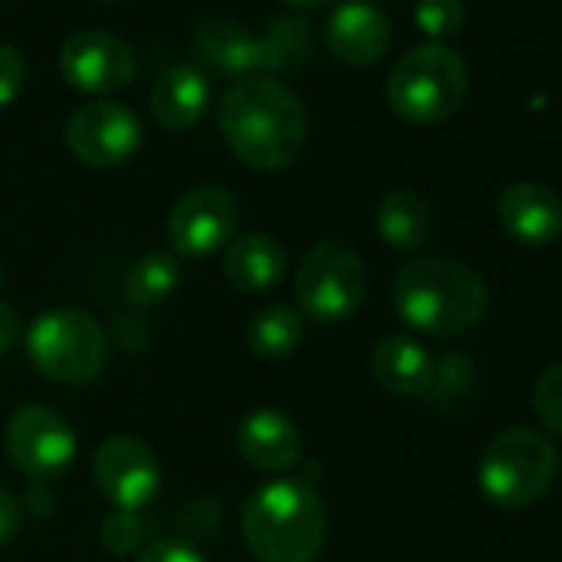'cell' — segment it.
Listing matches in <instances>:
<instances>
[{"mask_svg":"<svg viewBox=\"0 0 562 562\" xmlns=\"http://www.w3.org/2000/svg\"><path fill=\"white\" fill-rule=\"evenodd\" d=\"M397 315L434 338H453L480 325L490 295L483 278L453 258H414L394 278Z\"/></svg>","mask_w":562,"mask_h":562,"instance_id":"3957f363","label":"cell"},{"mask_svg":"<svg viewBox=\"0 0 562 562\" xmlns=\"http://www.w3.org/2000/svg\"><path fill=\"white\" fill-rule=\"evenodd\" d=\"M136 562H205V555H202L199 549H192L189 542L159 539V542H153Z\"/></svg>","mask_w":562,"mask_h":562,"instance_id":"83f0119b","label":"cell"},{"mask_svg":"<svg viewBox=\"0 0 562 562\" xmlns=\"http://www.w3.org/2000/svg\"><path fill=\"white\" fill-rule=\"evenodd\" d=\"M368 292L361 255L345 241H318L295 271V299L305 318L322 325L348 322Z\"/></svg>","mask_w":562,"mask_h":562,"instance_id":"ba28073f","label":"cell"},{"mask_svg":"<svg viewBox=\"0 0 562 562\" xmlns=\"http://www.w3.org/2000/svg\"><path fill=\"white\" fill-rule=\"evenodd\" d=\"M391 24L387 18L368 4V0H351L341 4L325 27V44L331 57H338L348 67H371L391 50Z\"/></svg>","mask_w":562,"mask_h":562,"instance_id":"9a60e30c","label":"cell"},{"mask_svg":"<svg viewBox=\"0 0 562 562\" xmlns=\"http://www.w3.org/2000/svg\"><path fill=\"white\" fill-rule=\"evenodd\" d=\"M143 539V522L136 519V513H113L106 522H103V546L116 555H126L133 552V546Z\"/></svg>","mask_w":562,"mask_h":562,"instance_id":"4316f807","label":"cell"},{"mask_svg":"<svg viewBox=\"0 0 562 562\" xmlns=\"http://www.w3.org/2000/svg\"><path fill=\"white\" fill-rule=\"evenodd\" d=\"M470 384H473V361L463 355H447L434 361V381L424 397H430L434 404H453L470 391Z\"/></svg>","mask_w":562,"mask_h":562,"instance_id":"cb8c5ba5","label":"cell"},{"mask_svg":"<svg viewBox=\"0 0 562 562\" xmlns=\"http://www.w3.org/2000/svg\"><path fill=\"white\" fill-rule=\"evenodd\" d=\"M289 4H295V8H305V11H312V8H325V4H331V0H289Z\"/></svg>","mask_w":562,"mask_h":562,"instance_id":"4dcf8cb0","label":"cell"},{"mask_svg":"<svg viewBox=\"0 0 562 562\" xmlns=\"http://www.w3.org/2000/svg\"><path fill=\"white\" fill-rule=\"evenodd\" d=\"M212 103V83L202 70L195 67H186V64H176L169 70H162L153 83V97H149V106H153V116L159 126L166 130H189L195 126L205 110Z\"/></svg>","mask_w":562,"mask_h":562,"instance_id":"e0dca14e","label":"cell"},{"mask_svg":"<svg viewBox=\"0 0 562 562\" xmlns=\"http://www.w3.org/2000/svg\"><path fill=\"white\" fill-rule=\"evenodd\" d=\"M532 407L542 427H549L552 434H562V361L539 374L536 391H532Z\"/></svg>","mask_w":562,"mask_h":562,"instance_id":"d4e9b609","label":"cell"},{"mask_svg":"<svg viewBox=\"0 0 562 562\" xmlns=\"http://www.w3.org/2000/svg\"><path fill=\"white\" fill-rule=\"evenodd\" d=\"M238 228V202L222 186L189 189L169 212V245L182 258H209L232 241Z\"/></svg>","mask_w":562,"mask_h":562,"instance_id":"8fae6325","label":"cell"},{"mask_svg":"<svg viewBox=\"0 0 562 562\" xmlns=\"http://www.w3.org/2000/svg\"><path fill=\"white\" fill-rule=\"evenodd\" d=\"M21 522H24L21 503L14 499V493H11V490L0 486V546L11 542V539L21 532Z\"/></svg>","mask_w":562,"mask_h":562,"instance_id":"f1b7e54d","label":"cell"},{"mask_svg":"<svg viewBox=\"0 0 562 562\" xmlns=\"http://www.w3.org/2000/svg\"><path fill=\"white\" fill-rule=\"evenodd\" d=\"M312 34L299 18H281L268 31L255 34L228 18H215L195 27L192 54L205 70L222 77H271L285 70L299 54H305Z\"/></svg>","mask_w":562,"mask_h":562,"instance_id":"277c9868","label":"cell"},{"mask_svg":"<svg viewBox=\"0 0 562 562\" xmlns=\"http://www.w3.org/2000/svg\"><path fill=\"white\" fill-rule=\"evenodd\" d=\"M241 536L258 562H315L325 549L328 513L308 480L278 476L241 506Z\"/></svg>","mask_w":562,"mask_h":562,"instance_id":"7a4b0ae2","label":"cell"},{"mask_svg":"<svg viewBox=\"0 0 562 562\" xmlns=\"http://www.w3.org/2000/svg\"><path fill=\"white\" fill-rule=\"evenodd\" d=\"M414 21L430 44H447L450 37L463 31L467 8H463V0H417Z\"/></svg>","mask_w":562,"mask_h":562,"instance_id":"603a6c76","label":"cell"},{"mask_svg":"<svg viewBox=\"0 0 562 562\" xmlns=\"http://www.w3.org/2000/svg\"><path fill=\"white\" fill-rule=\"evenodd\" d=\"M238 453L268 473H281L302 457V430L281 411H255L238 424Z\"/></svg>","mask_w":562,"mask_h":562,"instance_id":"2e32d148","label":"cell"},{"mask_svg":"<svg viewBox=\"0 0 562 562\" xmlns=\"http://www.w3.org/2000/svg\"><path fill=\"white\" fill-rule=\"evenodd\" d=\"M305 341V315L289 308V305H268L261 308L248 328H245V345L255 358L278 361L289 358L302 348Z\"/></svg>","mask_w":562,"mask_h":562,"instance_id":"44dd1931","label":"cell"},{"mask_svg":"<svg viewBox=\"0 0 562 562\" xmlns=\"http://www.w3.org/2000/svg\"><path fill=\"white\" fill-rule=\"evenodd\" d=\"M179 289V261L169 251H146L126 274V299L139 308L162 305Z\"/></svg>","mask_w":562,"mask_h":562,"instance_id":"7402d4cb","label":"cell"},{"mask_svg":"<svg viewBox=\"0 0 562 562\" xmlns=\"http://www.w3.org/2000/svg\"><path fill=\"white\" fill-rule=\"evenodd\" d=\"M18 335H21V322H18V312H14L11 305H4V302H0V355H8V351L14 348Z\"/></svg>","mask_w":562,"mask_h":562,"instance_id":"f546056e","label":"cell"},{"mask_svg":"<svg viewBox=\"0 0 562 562\" xmlns=\"http://www.w3.org/2000/svg\"><path fill=\"white\" fill-rule=\"evenodd\" d=\"M378 232L391 248L414 251L430 241L434 232V209L414 189H394L378 205Z\"/></svg>","mask_w":562,"mask_h":562,"instance_id":"ffe728a7","label":"cell"},{"mask_svg":"<svg viewBox=\"0 0 562 562\" xmlns=\"http://www.w3.org/2000/svg\"><path fill=\"white\" fill-rule=\"evenodd\" d=\"M559 467H562V453H559Z\"/></svg>","mask_w":562,"mask_h":562,"instance_id":"1f68e13d","label":"cell"},{"mask_svg":"<svg viewBox=\"0 0 562 562\" xmlns=\"http://www.w3.org/2000/svg\"><path fill=\"white\" fill-rule=\"evenodd\" d=\"M27 87V60L21 50L0 44V106H11Z\"/></svg>","mask_w":562,"mask_h":562,"instance_id":"484cf974","label":"cell"},{"mask_svg":"<svg viewBox=\"0 0 562 562\" xmlns=\"http://www.w3.org/2000/svg\"><path fill=\"white\" fill-rule=\"evenodd\" d=\"M4 447L11 463L31 480L60 476L77 457V434L64 414L44 404H24L4 427Z\"/></svg>","mask_w":562,"mask_h":562,"instance_id":"9c48e42d","label":"cell"},{"mask_svg":"<svg viewBox=\"0 0 562 562\" xmlns=\"http://www.w3.org/2000/svg\"><path fill=\"white\" fill-rule=\"evenodd\" d=\"M139 143H143L139 116L113 100L83 103L67 123L70 153L93 169H113L130 162L139 153Z\"/></svg>","mask_w":562,"mask_h":562,"instance_id":"30bf717a","label":"cell"},{"mask_svg":"<svg viewBox=\"0 0 562 562\" xmlns=\"http://www.w3.org/2000/svg\"><path fill=\"white\" fill-rule=\"evenodd\" d=\"M559 450L532 427L499 430L480 457V490L503 509L532 506L555 480Z\"/></svg>","mask_w":562,"mask_h":562,"instance_id":"8992f818","label":"cell"},{"mask_svg":"<svg viewBox=\"0 0 562 562\" xmlns=\"http://www.w3.org/2000/svg\"><path fill=\"white\" fill-rule=\"evenodd\" d=\"M289 258L271 235L251 232L241 238H232L222 258V271L228 278V285L248 295L274 289L281 278H285Z\"/></svg>","mask_w":562,"mask_h":562,"instance_id":"ac0fdd59","label":"cell"},{"mask_svg":"<svg viewBox=\"0 0 562 562\" xmlns=\"http://www.w3.org/2000/svg\"><path fill=\"white\" fill-rule=\"evenodd\" d=\"M27 358L57 384H90L106 368V335L93 315L54 308L31 325Z\"/></svg>","mask_w":562,"mask_h":562,"instance_id":"52a82bcc","label":"cell"},{"mask_svg":"<svg viewBox=\"0 0 562 562\" xmlns=\"http://www.w3.org/2000/svg\"><path fill=\"white\" fill-rule=\"evenodd\" d=\"M371 374L387 394L424 397L434 381V358L420 341L391 335V338L378 341V348L371 355Z\"/></svg>","mask_w":562,"mask_h":562,"instance_id":"d6986e66","label":"cell"},{"mask_svg":"<svg viewBox=\"0 0 562 562\" xmlns=\"http://www.w3.org/2000/svg\"><path fill=\"white\" fill-rule=\"evenodd\" d=\"M60 77L87 97L120 93L136 74L133 47L110 31H80L64 41L57 54Z\"/></svg>","mask_w":562,"mask_h":562,"instance_id":"7c38bea8","label":"cell"},{"mask_svg":"<svg viewBox=\"0 0 562 562\" xmlns=\"http://www.w3.org/2000/svg\"><path fill=\"white\" fill-rule=\"evenodd\" d=\"M218 130L225 146L251 169L292 166L308 139V116L295 90L274 77L238 80L218 100Z\"/></svg>","mask_w":562,"mask_h":562,"instance_id":"6da1fadb","label":"cell"},{"mask_svg":"<svg viewBox=\"0 0 562 562\" xmlns=\"http://www.w3.org/2000/svg\"><path fill=\"white\" fill-rule=\"evenodd\" d=\"M499 225L522 245H549L562 235V199L546 182H513L496 202Z\"/></svg>","mask_w":562,"mask_h":562,"instance_id":"5bb4252c","label":"cell"},{"mask_svg":"<svg viewBox=\"0 0 562 562\" xmlns=\"http://www.w3.org/2000/svg\"><path fill=\"white\" fill-rule=\"evenodd\" d=\"M93 476H97L100 493L120 513H136L149 506L162 486V467L153 447L126 434L100 443L93 457Z\"/></svg>","mask_w":562,"mask_h":562,"instance_id":"4fadbf2b","label":"cell"},{"mask_svg":"<svg viewBox=\"0 0 562 562\" xmlns=\"http://www.w3.org/2000/svg\"><path fill=\"white\" fill-rule=\"evenodd\" d=\"M470 90L467 60L447 44H424L401 57L387 77V103L411 126L450 120Z\"/></svg>","mask_w":562,"mask_h":562,"instance_id":"5b68a950","label":"cell"}]
</instances>
